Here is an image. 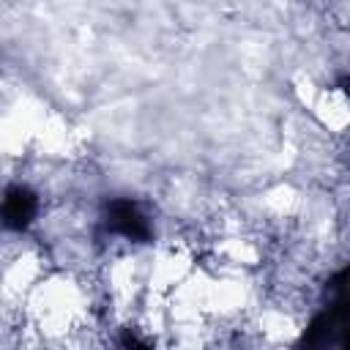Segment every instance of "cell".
<instances>
[{"instance_id":"1","label":"cell","mask_w":350,"mask_h":350,"mask_svg":"<svg viewBox=\"0 0 350 350\" xmlns=\"http://www.w3.org/2000/svg\"><path fill=\"white\" fill-rule=\"evenodd\" d=\"M350 345V293L347 268H339L323 290V306L306 325L298 347L309 350H342Z\"/></svg>"},{"instance_id":"3","label":"cell","mask_w":350,"mask_h":350,"mask_svg":"<svg viewBox=\"0 0 350 350\" xmlns=\"http://www.w3.org/2000/svg\"><path fill=\"white\" fill-rule=\"evenodd\" d=\"M38 208H41V200L30 186L11 183L0 194V227L8 232H25L33 227Z\"/></svg>"},{"instance_id":"2","label":"cell","mask_w":350,"mask_h":350,"mask_svg":"<svg viewBox=\"0 0 350 350\" xmlns=\"http://www.w3.org/2000/svg\"><path fill=\"white\" fill-rule=\"evenodd\" d=\"M98 224L107 235L123 238L129 243H150L153 241V221L145 205L134 197H109L101 205Z\"/></svg>"}]
</instances>
